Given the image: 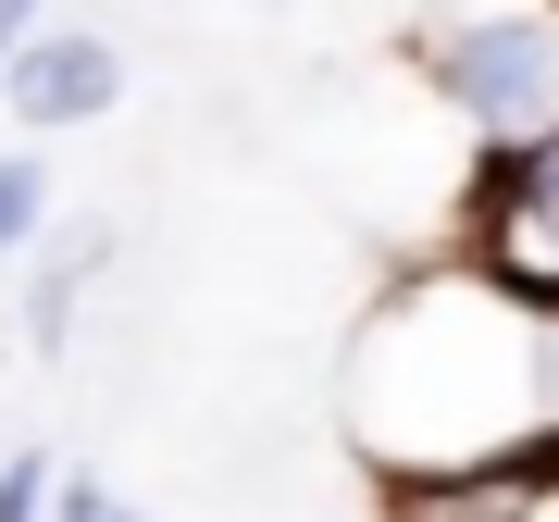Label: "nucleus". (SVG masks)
Returning a JSON list of instances; mask_svg holds the SVG:
<instances>
[{
  "instance_id": "nucleus-1",
  "label": "nucleus",
  "mask_w": 559,
  "mask_h": 522,
  "mask_svg": "<svg viewBox=\"0 0 559 522\" xmlns=\"http://www.w3.org/2000/svg\"><path fill=\"white\" fill-rule=\"evenodd\" d=\"M348 436L385 485H460L559 448V311L473 261H423L348 348Z\"/></svg>"
},
{
  "instance_id": "nucleus-2",
  "label": "nucleus",
  "mask_w": 559,
  "mask_h": 522,
  "mask_svg": "<svg viewBox=\"0 0 559 522\" xmlns=\"http://www.w3.org/2000/svg\"><path fill=\"white\" fill-rule=\"evenodd\" d=\"M411 62L485 162L559 138V0H436L411 25Z\"/></svg>"
},
{
  "instance_id": "nucleus-3",
  "label": "nucleus",
  "mask_w": 559,
  "mask_h": 522,
  "mask_svg": "<svg viewBox=\"0 0 559 522\" xmlns=\"http://www.w3.org/2000/svg\"><path fill=\"white\" fill-rule=\"evenodd\" d=\"M460 261L473 274H498L510 299L559 311V138L510 150L473 175V212H460Z\"/></svg>"
},
{
  "instance_id": "nucleus-4",
  "label": "nucleus",
  "mask_w": 559,
  "mask_h": 522,
  "mask_svg": "<svg viewBox=\"0 0 559 522\" xmlns=\"http://www.w3.org/2000/svg\"><path fill=\"white\" fill-rule=\"evenodd\" d=\"M124 100V50L100 25H38L13 62H0V112L25 124V138H75V124H100Z\"/></svg>"
},
{
  "instance_id": "nucleus-5",
  "label": "nucleus",
  "mask_w": 559,
  "mask_h": 522,
  "mask_svg": "<svg viewBox=\"0 0 559 522\" xmlns=\"http://www.w3.org/2000/svg\"><path fill=\"white\" fill-rule=\"evenodd\" d=\"M87 274H100V237H62L38 261V286H25V348H62V336H75V286Z\"/></svg>"
},
{
  "instance_id": "nucleus-6",
  "label": "nucleus",
  "mask_w": 559,
  "mask_h": 522,
  "mask_svg": "<svg viewBox=\"0 0 559 522\" xmlns=\"http://www.w3.org/2000/svg\"><path fill=\"white\" fill-rule=\"evenodd\" d=\"M38 224H50V162L38 150H0V261L38 237Z\"/></svg>"
},
{
  "instance_id": "nucleus-7",
  "label": "nucleus",
  "mask_w": 559,
  "mask_h": 522,
  "mask_svg": "<svg viewBox=\"0 0 559 522\" xmlns=\"http://www.w3.org/2000/svg\"><path fill=\"white\" fill-rule=\"evenodd\" d=\"M50 510H62V473L38 448H13V461H0V522H50Z\"/></svg>"
},
{
  "instance_id": "nucleus-8",
  "label": "nucleus",
  "mask_w": 559,
  "mask_h": 522,
  "mask_svg": "<svg viewBox=\"0 0 559 522\" xmlns=\"http://www.w3.org/2000/svg\"><path fill=\"white\" fill-rule=\"evenodd\" d=\"M50 522H150V510H124L100 473H62V510H50Z\"/></svg>"
},
{
  "instance_id": "nucleus-9",
  "label": "nucleus",
  "mask_w": 559,
  "mask_h": 522,
  "mask_svg": "<svg viewBox=\"0 0 559 522\" xmlns=\"http://www.w3.org/2000/svg\"><path fill=\"white\" fill-rule=\"evenodd\" d=\"M38 25H50V0H0V62H13L25 38H38Z\"/></svg>"
}]
</instances>
